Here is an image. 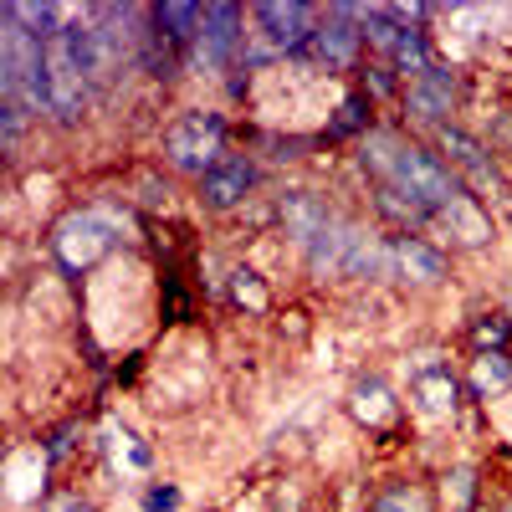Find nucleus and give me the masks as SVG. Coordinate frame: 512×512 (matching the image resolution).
Wrapping results in <instances>:
<instances>
[{
  "label": "nucleus",
  "instance_id": "obj_11",
  "mask_svg": "<svg viewBox=\"0 0 512 512\" xmlns=\"http://www.w3.org/2000/svg\"><path fill=\"white\" fill-rule=\"evenodd\" d=\"M390 256H395V277H405V282L436 287V282L446 277V251H441V246H431L425 236L395 231V236H390Z\"/></svg>",
  "mask_w": 512,
  "mask_h": 512
},
{
  "label": "nucleus",
  "instance_id": "obj_20",
  "mask_svg": "<svg viewBox=\"0 0 512 512\" xmlns=\"http://www.w3.org/2000/svg\"><path fill=\"white\" fill-rule=\"evenodd\" d=\"M441 502H446L451 512H477V507H482V487H477V472H472V466H456V472H446Z\"/></svg>",
  "mask_w": 512,
  "mask_h": 512
},
{
  "label": "nucleus",
  "instance_id": "obj_25",
  "mask_svg": "<svg viewBox=\"0 0 512 512\" xmlns=\"http://www.w3.org/2000/svg\"><path fill=\"white\" fill-rule=\"evenodd\" d=\"M175 507H180V487L159 482V487H149V492H144V512H175Z\"/></svg>",
  "mask_w": 512,
  "mask_h": 512
},
{
  "label": "nucleus",
  "instance_id": "obj_24",
  "mask_svg": "<svg viewBox=\"0 0 512 512\" xmlns=\"http://www.w3.org/2000/svg\"><path fill=\"white\" fill-rule=\"evenodd\" d=\"M21 118H26V108L0 103V144H6V154H16V144H21Z\"/></svg>",
  "mask_w": 512,
  "mask_h": 512
},
{
  "label": "nucleus",
  "instance_id": "obj_2",
  "mask_svg": "<svg viewBox=\"0 0 512 512\" xmlns=\"http://www.w3.org/2000/svg\"><path fill=\"white\" fill-rule=\"evenodd\" d=\"M0 103L26 113H52V77H47V41L31 36L11 6H0Z\"/></svg>",
  "mask_w": 512,
  "mask_h": 512
},
{
  "label": "nucleus",
  "instance_id": "obj_19",
  "mask_svg": "<svg viewBox=\"0 0 512 512\" xmlns=\"http://www.w3.org/2000/svg\"><path fill=\"white\" fill-rule=\"evenodd\" d=\"M472 349L477 354H512V323L502 318V313H482V318H472Z\"/></svg>",
  "mask_w": 512,
  "mask_h": 512
},
{
  "label": "nucleus",
  "instance_id": "obj_3",
  "mask_svg": "<svg viewBox=\"0 0 512 512\" xmlns=\"http://www.w3.org/2000/svg\"><path fill=\"white\" fill-rule=\"evenodd\" d=\"M221 154H226V118L221 113L190 108L164 128V159H169V169H180V175L205 180Z\"/></svg>",
  "mask_w": 512,
  "mask_h": 512
},
{
  "label": "nucleus",
  "instance_id": "obj_27",
  "mask_svg": "<svg viewBox=\"0 0 512 512\" xmlns=\"http://www.w3.org/2000/svg\"><path fill=\"white\" fill-rule=\"evenodd\" d=\"M477 512H482V507H477Z\"/></svg>",
  "mask_w": 512,
  "mask_h": 512
},
{
  "label": "nucleus",
  "instance_id": "obj_4",
  "mask_svg": "<svg viewBox=\"0 0 512 512\" xmlns=\"http://www.w3.org/2000/svg\"><path fill=\"white\" fill-rule=\"evenodd\" d=\"M118 251V231L98 216V210H72V216H62L52 226V256L62 262V272L82 277V272H93L103 256Z\"/></svg>",
  "mask_w": 512,
  "mask_h": 512
},
{
  "label": "nucleus",
  "instance_id": "obj_7",
  "mask_svg": "<svg viewBox=\"0 0 512 512\" xmlns=\"http://www.w3.org/2000/svg\"><path fill=\"white\" fill-rule=\"evenodd\" d=\"M251 16H256V36H262L267 47H277L282 57H303L323 11L303 6V0H262V6H251Z\"/></svg>",
  "mask_w": 512,
  "mask_h": 512
},
{
  "label": "nucleus",
  "instance_id": "obj_18",
  "mask_svg": "<svg viewBox=\"0 0 512 512\" xmlns=\"http://www.w3.org/2000/svg\"><path fill=\"white\" fill-rule=\"evenodd\" d=\"M369 512H436V497L425 492L420 482H395V487L374 492Z\"/></svg>",
  "mask_w": 512,
  "mask_h": 512
},
{
  "label": "nucleus",
  "instance_id": "obj_14",
  "mask_svg": "<svg viewBox=\"0 0 512 512\" xmlns=\"http://www.w3.org/2000/svg\"><path fill=\"white\" fill-rule=\"evenodd\" d=\"M349 410L359 415V425H369V431H390V425L400 420V405H395L390 384H384L379 374H369V379H359V384H354Z\"/></svg>",
  "mask_w": 512,
  "mask_h": 512
},
{
  "label": "nucleus",
  "instance_id": "obj_1",
  "mask_svg": "<svg viewBox=\"0 0 512 512\" xmlns=\"http://www.w3.org/2000/svg\"><path fill=\"white\" fill-rule=\"evenodd\" d=\"M359 149H364L359 159H364V169L374 175V185L405 195V200L420 205L431 221L441 216V210H451L456 200L472 195V190L461 185V175H456V169H451L441 154H431L425 144L395 134V128H369Z\"/></svg>",
  "mask_w": 512,
  "mask_h": 512
},
{
  "label": "nucleus",
  "instance_id": "obj_23",
  "mask_svg": "<svg viewBox=\"0 0 512 512\" xmlns=\"http://www.w3.org/2000/svg\"><path fill=\"white\" fill-rule=\"evenodd\" d=\"M77 431H82V425H77V420H67V425H57V431H52L47 441H41V456H47V466H57V461H62V456L72 451Z\"/></svg>",
  "mask_w": 512,
  "mask_h": 512
},
{
  "label": "nucleus",
  "instance_id": "obj_5",
  "mask_svg": "<svg viewBox=\"0 0 512 512\" xmlns=\"http://www.w3.org/2000/svg\"><path fill=\"white\" fill-rule=\"evenodd\" d=\"M241 21L246 11L236 6V0H210L205 6V21H200V36H195V47H190V67L200 72H226L236 57H241Z\"/></svg>",
  "mask_w": 512,
  "mask_h": 512
},
{
  "label": "nucleus",
  "instance_id": "obj_17",
  "mask_svg": "<svg viewBox=\"0 0 512 512\" xmlns=\"http://www.w3.org/2000/svg\"><path fill=\"white\" fill-rule=\"evenodd\" d=\"M369 113H374V103H369V93L359 88V93H349L344 103H338V118L323 128V144H338V139H354V134H369Z\"/></svg>",
  "mask_w": 512,
  "mask_h": 512
},
{
  "label": "nucleus",
  "instance_id": "obj_12",
  "mask_svg": "<svg viewBox=\"0 0 512 512\" xmlns=\"http://www.w3.org/2000/svg\"><path fill=\"white\" fill-rule=\"evenodd\" d=\"M410 395H415V405H420L425 415H441V420H451V415L461 410L466 384L451 374V364H420V369L410 374Z\"/></svg>",
  "mask_w": 512,
  "mask_h": 512
},
{
  "label": "nucleus",
  "instance_id": "obj_10",
  "mask_svg": "<svg viewBox=\"0 0 512 512\" xmlns=\"http://www.w3.org/2000/svg\"><path fill=\"white\" fill-rule=\"evenodd\" d=\"M277 221H282V231H287L297 246L308 251V246H313L338 216H333V210H328L313 190H287V195L277 200Z\"/></svg>",
  "mask_w": 512,
  "mask_h": 512
},
{
  "label": "nucleus",
  "instance_id": "obj_21",
  "mask_svg": "<svg viewBox=\"0 0 512 512\" xmlns=\"http://www.w3.org/2000/svg\"><path fill=\"white\" fill-rule=\"evenodd\" d=\"M231 303H236V308H246V313H267L272 297H267L262 277H256L251 267H236V272H231Z\"/></svg>",
  "mask_w": 512,
  "mask_h": 512
},
{
  "label": "nucleus",
  "instance_id": "obj_15",
  "mask_svg": "<svg viewBox=\"0 0 512 512\" xmlns=\"http://www.w3.org/2000/svg\"><path fill=\"white\" fill-rule=\"evenodd\" d=\"M431 226H451V236H456L461 246H487V241H492V221H487V210H482L477 195H466V200H456L451 210H441Z\"/></svg>",
  "mask_w": 512,
  "mask_h": 512
},
{
  "label": "nucleus",
  "instance_id": "obj_9",
  "mask_svg": "<svg viewBox=\"0 0 512 512\" xmlns=\"http://www.w3.org/2000/svg\"><path fill=\"white\" fill-rule=\"evenodd\" d=\"M251 190H256V159L251 154H221L216 159V169L200 180V200L210 205V210H236V205H246L251 200Z\"/></svg>",
  "mask_w": 512,
  "mask_h": 512
},
{
  "label": "nucleus",
  "instance_id": "obj_6",
  "mask_svg": "<svg viewBox=\"0 0 512 512\" xmlns=\"http://www.w3.org/2000/svg\"><path fill=\"white\" fill-rule=\"evenodd\" d=\"M364 52V31H359V6H349V0H333V6H323L318 16V31L313 41L303 47V57L297 62H318V67H354Z\"/></svg>",
  "mask_w": 512,
  "mask_h": 512
},
{
  "label": "nucleus",
  "instance_id": "obj_8",
  "mask_svg": "<svg viewBox=\"0 0 512 512\" xmlns=\"http://www.w3.org/2000/svg\"><path fill=\"white\" fill-rule=\"evenodd\" d=\"M405 113H415L420 123H436V128H446V118L456 113V103H461V82H456V72L451 67H441V62H431L425 72H415L410 82H405Z\"/></svg>",
  "mask_w": 512,
  "mask_h": 512
},
{
  "label": "nucleus",
  "instance_id": "obj_22",
  "mask_svg": "<svg viewBox=\"0 0 512 512\" xmlns=\"http://www.w3.org/2000/svg\"><path fill=\"white\" fill-rule=\"evenodd\" d=\"M364 93H379V98H405V82H400V72H395L390 62H374V67L364 72Z\"/></svg>",
  "mask_w": 512,
  "mask_h": 512
},
{
  "label": "nucleus",
  "instance_id": "obj_26",
  "mask_svg": "<svg viewBox=\"0 0 512 512\" xmlns=\"http://www.w3.org/2000/svg\"><path fill=\"white\" fill-rule=\"evenodd\" d=\"M47 512H98V502H88L82 492H62V497L47 502Z\"/></svg>",
  "mask_w": 512,
  "mask_h": 512
},
{
  "label": "nucleus",
  "instance_id": "obj_16",
  "mask_svg": "<svg viewBox=\"0 0 512 512\" xmlns=\"http://www.w3.org/2000/svg\"><path fill=\"white\" fill-rule=\"evenodd\" d=\"M507 384H512V359L507 354H477L472 359V374H466V395L472 400H497L507 395Z\"/></svg>",
  "mask_w": 512,
  "mask_h": 512
},
{
  "label": "nucleus",
  "instance_id": "obj_13",
  "mask_svg": "<svg viewBox=\"0 0 512 512\" xmlns=\"http://www.w3.org/2000/svg\"><path fill=\"white\" fill-rule=\"evenodd\" d=\"M200 21H205V6H195V0H164V6H149V26L154 36H164L175 52L190 57L195 36H200Z\"/></svg>",
  "mask_w": 512,
  "mask_h": 512
}]
</instances>
